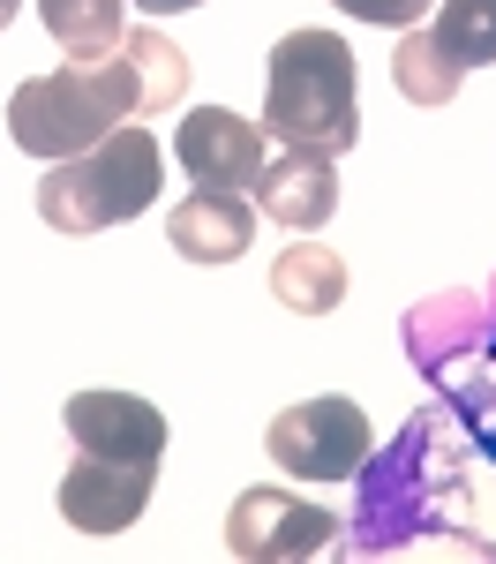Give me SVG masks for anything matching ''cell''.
<instances>
[{"label": "cell", "instance_id": "obj_1", "mask_svg": "<svg viewBox=\"0 0 496 564\" xmlns=\"http://www.w3.org/2000/svg\"><path fill=\"white\" fill-rule=\"evenodd\" d=\"M264 129L286 151H354L361 143V98H354V45L339 31H286L271 45V90Z\"/></svg>", "mask_w": 496, "mask_h": 564}, {"label": "cell", "instance_id": "obj_2", "mask_svg": "<svg viewBox=\"0 0 496 564\" xmlns=\"http://www.w3.org/2000/svg\"><path fill=\"white\" fill-rule=\"evenodd\" d=\"M158 174H166L158 135L121 121L106 143H90V151H76V159L45 166L38 218L53 226V234H106V226H129L135 212L158 204Z\"/></svg>", "mask_w": 496, "mask_h": 564}, {"label": "cell", "instance_id": "obj_3", "mask_svg": "<svg viewBox=\"0 0 496 564\" xmlns=\"http://www.w3.org/2000/svg\"><path fill=\"white\" fill-rule=\"evenodd\" d=\"M121 121H135V84L121 68V53H106L90 68H60V76H31L8 98V135L45 166L106 143Z\"/></svg>", "mask_w": 496, "mask_h": 564}, {"label": "cell", "instance_id": "obj_4", "mask_svg": "<svg viewBox=\"0 0 496 564\" xmlns=\"http://www.w3.org/2000/svg\"><path fill=\"white\" fill-rule=\"evenodd\" d=\"M271 459L286 467L294 481H346L368 467V414L354 399L323 391V399H301L271 422Z\"/></svg>", "mask_w": 496, "mask_h": 564}, {"label": "cell", "instance_id": "obj_5", "mask_svg": "<svg viewBox=\"0 0 496 564\" xmlns=\"http://www.w3.org/2000/svg\"><path fill=\"white\" fill-rule=\"evenodd\" d=\"M331 542H339V512H323L309 497H286V489H249L225 512V550L241 564H301L323 557Z\"/></svg>", "mask_w": 496, "mask_h": 564}, {"label": "cell", "instance_id": "obj_6", "mask_svg": "<svg viewBox=\"0 0 496 564\" xmlns=\"http://www.w3.org/2000/svg\"><path fill=\"white\" fill-rule=\"evenodd\" d=\"M68 422V444L76 452H98V459H129V467H158L166 459V414L151 399H129V391H76L60 406Z\"/></svg>", "mask_w": 496, "mask_h": 564}, {"label": "cell", "instance_id": "obj_7", "mask_svg": "<svg viewBox=\"0 0 496 564\" xmlns=\"http://www.w3.org/2000/svg\"><path fill=\"white\" fill-rule=\"evenodd\" d=\"M174 159L188 166V181L241 196V188L264 181V129L241 121V113H225V106H196L174 135Z\"/></svg>", "mask_w": 496, "mask_h": 564}, {"label": "cell", "instance_id": "obj_8", "mask_svg": "<svg viewBox=\"0 0 496 564\" xmlns=\"http://www.w3.org/2000/svg\"><path fill=\"white\" fill-rule=\"evenodd\" d=\"M151 475L158 467L76 452V467L60 475V520L76 527V534H129L143 520V505H151Z\"/></svg>", "mask_w": 496, "mask_h": 564}, {"label": "cell", "instance_id": "obj_9", "mask_svg": "<svg viewBox=\"0 0 496 564\" xmlns=\"http://www.w3.org/2000/svg\"><path fill=\"white\" fill-rule=\"evenodd\" d=\"M256 204H264V218H278L286 234H316L323 218L339 212V174H331V159H323V151H286V159H264Z\"/></svg>", "mask_w": 496, "mask_h": 564}, {"label": "cell", "instance_id": "obj_10", "mask_svg": "<svg viewBox=\"0 0 496 564\" xmlns=\"http://www.w3.org/2000/svg\"><path fill=\"white\" fill-rule=\"evenodd\" d=\"M166 241L188 263H233V257H249V241H256V212L241 196H225V188H196L166 218Z\"/></svg>", "mask_w": 496, "mask_h": 564}, {"label": "cell", "instance_id": "obj_11", "mask_svg": "<svg viewBox=\"0 0 496 564\" xmlns=\"http://www.w3.org/2000/svg\"><path fill=\"white\" fill-rule=\"evenodd\" d=\"M271 294L294 308V316H323V308L346 302V263L331 257L323 241H294V249H278V263H271Z\"/></svg>", "mask_w": 496, "mask_h": 564}, {"label": "cell", "instance_id": "obj_12", "mask_svg": "<svg viewBox=\"0 0 496 564\" xmlns=\"http://www.w3.org/2000/svg\"><path fill=\"white\" fill-rule=\"evenodd\" d=\"M38 23L53 31V45H60L76 68L106 61V53H121V39H129L121 0H38Z\"/></svg>", "mask_w": 496, "mask_h": 564}, {"label": "cell", "instance_id": "obj_13", "mask_svg": "<svg viewBox=\"0 0 496 564\" xmlns=\"http://www.w3.org/2000/svg\"><path fill=\"white\" fill-rule=\"evenodd\" d=\"M121 68L135 84V113H174L188 98V53L174 39H158V31H129L121 39Z\"/></svg>", "mask_w": 496, "mask_h": 564}, {"label": "cell", "instance_id": "obj_14", "mask_svg": "<svg viewBox=\"0 0 496 564\" xmlns=\"http://www.w3.org/2000/svg\"><path fill=\"white\" fill-rule=\"evenodd\" d=\"M459 76H466V68H459L429 31H406L399 53H392V84H399V98H414V106H451V98H459Z\"/></svg>", "mask_w": 496, "mask_h": 564}, {"label": "cell", "instance_id": "obj_15", "mask_svg": "<svg viewBox=\"0 0 496 564\" xmlns=\"http://www.w3.org/2000/svg\"><path fill=\"white\" fill-rule=\"evenodd\" d=\"M429 39L444 45L459 68H496V0H444Z\"/></svg>", "mask_w": 496, "mask_h": 564}, {"label": "cell", "instance_id": "obj_16", "mask_svg": "<svg viewBox=\"0 0 496 564\" xmlns=\"http://www.w3.org/2000/svg\"><path fill=\"white\" fill-rule=\"evenodd\" d=\"M331 8H346L361 23H392V31H414L429 15V0H331Z\"/></svg>", "mask_w": 496, "mask_h": 564}, {"label": "cell", "instance_id": "obj_17", "mask_svg": "<svg viewBox=\"0 0 496 564\" xmlns=\"http://www.w3.org/2000/svg\"><path fill=\"white\" fill-rule=\"evenodd\" d=\"M143 15H180V8H203V0H135Z\"/></svg>", "mask_w": 496, "mask_h": 564}, {"label": "cell", "instance_id": "obj_18", "mask_svg": "<svg viewBox=\"0 0 496 564\" xmlns=\"http://www.w3.org/2000/svg\"><path fill=\"white\" fill-rule=\"evenodd\" d=\"M15 8H23V0H0V15H8V23H15Z\"/></svg>", "mask_w": 496, "mask_h": 564}, {"label": "cell", "instance_id": "obj_19", "mask_svg": "<svg viewBox=\"0 0 496 564\" xmlns=\"http://www.w3.org/2000/svg\"><path fill=\"white\" fill-rule=\"evenodd\" d=\"M0 31H8V15H0Z\"/></svg>", "mask_w": 496, "mask_h": 564}]
</instances>
